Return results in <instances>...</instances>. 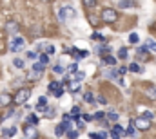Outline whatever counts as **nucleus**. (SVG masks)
I'll return each instance as SVG.
<instances>
[{
	"mask_svg": "<svg viewBox=\"0 0 156 139\" xmlns=\"http://www.w3.org/2000/svg\"><path fill=\"white\" fill-rule=\"evenodd\" d=\"M123 134H125V132H123V128H122L120 125H115V128L111 130V137L113 139H122Z\"/></svg>",
	"mask_w": 156,
	"mask_h": 139,
	"instance_id": "7",
	"label": "nucleus"
},
{
	"mask_svg": "<svg viewBox=\"0 0 156 139\" xmlns=\"http://www.w3.org/2000/svg\"><path fill=\"white\" fill-rule=\"evenodd\" d=\"M11 101H13V98H11L9 94H2V96H0V105H2V107H4V105H9Z\"/></svg>",
	"mask_w": 156,
	"mask_h": 139,
	"instance_id": "12",
	"label": "nucleus"
},
{
	"mask_svg": "<svg viewBox=\"0 0 156 139\" xmlns=\"http://www.w3.org/2000/svg\"><path fill=\"white\" fill-rule=\"evenodd\" d=\"M104 116H105L104 112H96V114H94L93 117H94V119H104Z\"/></svg>",
	"mask_w": 156,
	"mask_h": 139,
	"instance_id": "42",
	"label": "nucleus"
},
{
	"mask_svg": "<svg viewBox=\"0 0 156 139\" xmlns=\"http://www.w3.org/2000/svg\"><path fill=\"white\" fill-rule=\"evenodd\" d=\"M53 72H55V74H62V72H64V67H62V65H55V67H53Z\"/></svg>",
	"mask_w": 156,
	"mask_h": 139,
	"instance_id": "34",
	"label": "nucleus"
},
{
	"mask_svg": "<svg viewBox=\"0 0 156 139\" xmlns=\"http://www.w3.org/2000/svg\"><path fill=\"white\" fill-rule=\"evenodd\" d=\"M118 58H120V60H125V58H127V49H125V47H122V49L118 51Z\"/></svg>",
	"mask_w": 156,
	"mask_h": 139,
	"instance_id": "21",
	"label": "nucleus"
},
{
	"mask_svg": "<svg viewBox=\"0 0 156 139\" xmlns=\"http://www.w3.org/2000/svg\"><path fill=\"white\" fill-rule=\"evenodd\" d=\"M144 117H147V119L151 121V119H153V114H151L149 110H145V112H144Z\"/></svg>",
	"mask_w": 156,
	"mask_h": 139,
	"instance_id": "43",
	"label": "nucleus"
},
{
	"mask_svg": "<svg viewBox=\"0 0 156 139\" xmlns=\"http://www.w3.org/2000/svg\"><path fill=\"white\" fill-rule=\"evenodd\" d=\"M129 70H133V72H142V67H140L138 63H131V65H129Z\"/></svg>",
	"mask_w": 156,
	"mask_h": 139,
	"instance_id": "27",
	"label": "nucleus"
},
{
	"mask_svg": "<svg viewBox=\"0 0 156 139\" xmlns=\"http://www.w3.org/2000/svg\"><path fill=\"white\" fill-rule=\"evenodd\" d=\"M16 134V127H11V128H4L2 130V137H13Z\"/></svg>",
	"mask_w": 156,
	"mask_h": 139,
	"instance_id": "9",
	"label": "nucleus"
},
{
	"mask_svg": "<svg viewBox=\"0 0 156 139\" xmlns=\"http://www.w3.org/2000/svg\"><path fill=\"white\" fill-rule=\"evenodd\" d=\"M144 47H145V49H149V51H153V53H156V42H154V40H147Z\"/></svg>",
	"mask_w": 156,
	"mask_h": 139,
	"instance_id": "14",
	"label": "nucleus"
},
{
	"mask_svg": "<svg viewBox=\"0 0 156 139\" xmlns=\"http://www.w3.org/2000/svg\"><path fill=\"white\" fill-rule=\"evenodd\" d=\"M27 58H31V60H35V58H37V53H33V51H29V53H27Z\"/></svg>",
	"mask_w": 156,
	"mask_h": 139,
	"instance_id": "44",
	"label": "nucleus"
},
{
	"mask_svg": "<svg viewBox=\"0 0 156 139\" xmlns=\"http://www.w3.org/2000/svg\"><path fill=\"white\" fill-rule=\"evenodd\" d=\"M131 123H133L134 128H138V130H149V128H151V121H149L147 117H144V116H140L138 119H133Z\"/></svg>",
	"mask_w": 156,
	"mask_h": 139,
	"instance_id": "3",
	"label": "nucleus"
},
{
	"mask_svg": "<svg viewBox=\"0 0 156 139\" xmlns=\"http://www.w3.org/2000/svg\"><path fill=\"white\" fill-rule=\"evenodd\" d=\"M138 40H140V36L136 35V33H131V35H129V42H131V43H138Z\"/></svg>",
	"mask_w": 156,
	"mask_h": 139,
	"instance_id": "25",
	"label": "nucleus"
},
{
	"mask_svg": "<svg viewBox=\"0 0 156 139\" xmlns=\"http://www.w3.org/2000/svg\"><path fill=\"white\" fill-rule=\"evenodd\" d=\"M60 87H62V83H58V81H53V83H49V90H51V92H56Z\"/></svg>",
	"mask_w": 156,
	"mask_h": 139,
	"instance_id": "18",
	"label": "nucleus"
},
{
	"mask_svg": "<svg viewBox=\"0 0 156 139\" xmlns=\"http://www.w3.org/2000/svg\"><path fill=\"white\" fill-rule=\"evenodd\" d=\"M29 96H31V90H29V89H20V90L13 96V103L15 105H24L29 100Z\"/></svg>",
	"mask_w": 156,
	"mask_h": 139,
	"instance_id": "1",
	"label": "nucleus"
},
{
	"mask_svg": "<svg viewBox=\"0 0 156 139\" xmlns=\"http://www.w3.org/2000/svg\"><path fill=\"white\" fill-rule=\"evenodd\" d=\"M40 63L42 65H47L49 63V56L47 54H40Z\"/></svg>",
	"mask_w": 156,
	"mask_h": 139,
	"instance_id": "28",
	"label": "nucleus"
},
{
	"mask_svg": "<svg viewBox=\"0 0 156 139\" xmlns=\"http://www.w3.org/2000/svg\"><path fill=\"white\" fill-rule=\"evenodd\" d=\"M44 116H45V117H53V116H55V110H53L51 107H47L45 112H44Z\"/></svg>",
	"mask_w": 156,
	"mask_h": 139,
	"instance_id": "29",
	"label": "nucleus"
},
{
	"mask_svg": "<svg viewBox=\"0 0 156 139\" xmlns=\"http://www.w3.org/2000/svg\"><path fill=\"white\" fill-rule=\"evenodd\" d=\"M118 72H120V74H125V72H127V67H122V69L118 70Z\"/></svg>",
	"mask_w": 156,
	"mask_h": 139,
	"instance_id": "46",
	"label": "nucleus"
},
{
	"mask_svg": "<svg viewBox=\"0 0 156 139\" xmlns=\"http://www.w3.org/2000/svg\"><path fill=\"white\" fill-rule=\"evenodd\" d=\"M44 67H45V65H42L40 62H37V63H33V72H38V74H42V72H44Z\"/></svg>",
	"mask_w": 156,
	"mask_h": 139,
	"instance_id": "17",
	"label": "nucleus"
},
{
	"mask_svg": "<svg viewBox=\"0 0 156 139\" xmlns=\"http://www.w3.org/2000/svg\"><path fill=\"white\" fill-rule=\"evenodd\" d=\"M102 62L105 63V65H111V67H115L116 65V60H115V56H102Z\"/></svg>",
	"mask_w": 156,
	"mask_h": 139,
	"instance_id": "10",
	"label": "nucleus"
},
{
	"mask_svg": "<svg viewBox=\"0 0 156 139\" xmlns=\"http://www.w3.org/2000/svg\"><path fill=\"white\" fill-rule=\"evenodd\" d=\"M24 45H26V40L22 36H15L13 42H11V45H9V49H11V53H18V51L24 49Z\"/></svg>",
	"mask_w": 156,
	"mask_h": 139,
	"instance_id": "4",
	"label": "nucleus"
},
{
	"mask_svg": "<svg viewBox=\"0 0 156 139\" xmlns=\"http://www.w3.org/2000/svg\"><path fill=\"white\" fill-rule=\"evenodd\" d=\"M64 132H66V130H64V127H62V125H58V127L55 128V134H56V136H62Z\"/></svg>",
	"mask_w": 156,
	"mask_h": 139,
	"instance_id": "32",
	"label": "nucleus"
},
{
	"mask_svg": "<svg viewBox=\"0 0 156 139\" xmlns=\"http://www.w3.org/2000/svg\"><path fill=\"white\" fill-rule=\"evenodd\" d=\"M149 98L151 100H156V89L153 87V89H149Z\"/></svg>",
	"mask_w": 156,
	"mask_h": 139,
	"instance_id": "39",
	"label": "nucleus"
},
{
	"mask_svg": "<svg viewBox=\"0 0 156 139\" xmlns=\"http://www.w3.org/2000/svg\"><path fill=\"white\" fill-rule=\"evenodd\" d=\"M62 94H64V89H62V87H60V89H58L56 92H53V96H56V98H60Z\"/></svg>",
	"mask_w": 156,
	"mask_h": 139,
	"instance_id": "41",
	"label": "nucleus"
},
{
	"mask_svg": "<svg viewBox=\"0 0 156 139\" xmlns=\"http://www.w3.org/2000/svg\"><path fill=\"white\" fill-rule=\"evenodd\" d=\"M105 76H107V78H116L118 72H116V70H107V72H105Z\"/></svg>",
	"mask_w": 156,
	"mask_h": 139,
	"instance_id": "37",
	"label": "nucleus"
},
{
	"mask_svg": "<svg viewBox=\"0 0 156 139\" xmlns=\"http://www.w3.org/2000/svg\"><path fill=\"white\" fill-rule=\"evenodd\" d=\"M24 136L27 139H37L38 137V130H37V127H33V125H26L24 127Z\"/></svg>",
	"mask_w": 156,
	"mask_h": 139,
	"instance_id": "5",
	"label": "nucleus"
},
{
	"mask_svg": "<svg viewBox=\"0 0 156 139\" xmlns=\"http://www.w3.org/2000/svg\"><path fill=\"white\" fill-rule=\"evenodd\" d=\"M37 123H38V117H37L35 114H29V116H27V125H33V127H35Z\"/></svg>",
	"mask_w": 156,
	"mask_h": 139,
	"instance_id": "16",
	"label": "nucleus"
},
{
	"mask_svg": "<svg viewBox=\"0 0 156 139\" xmlns=\"http://www.w3.org/2000/svg\"><path fill=\"white\" fill-rule=\"evenodd\" d=\"M67 137H69V139H76L78 137V132H76V130H69V132H67Z\"/></svg>",
	"mask_w": 156,
	"mask_h": 139,
	"instance_id": "35",
	"label": "nucleus"
},
{
	"mask_svg": "<svg viewBox=\"0 0 156 139\" xmlns=\"http://www.w3.org/2000/svg\"><path fill=\"white\" fill-rule=\"evenodd\" d=\"M118 117H120V116H118L116 112H109V114H107V119H109V121H113V123L118 121Z\"/></svg>",
	"mask_w": 156,
	"mask_h": 139,
	"instance_id": "24",
	"label": "nucleus"
},
{
	"mask_svg": "<svg viewBox=\"0 0 156 139\" xmlns=\"http://www.w3.org/2000/svg\"><path fill=\"white\" fill-rule=\"evenodd\" d=\"M13 65H15L16 69H24V60H20V58H15V60H13Z\"/></svg>",
	"mask_w": 156,
	"mask_h": 139,
	"instance_id": "20",
	"label": "nucleus"
},
{
	"mask_svg": "<svg viewBox=\"0 0 156 139\" xmlns=\"http://www.w3.org/2000/svg\"><path fill=\"white\" fill-rule=\"evenodd\" d=\"M111 49L107 47V45H102V47H98V54H102V56H107V53H109Z\"/></svg>",
	"mask_w": 156,
	"mask_h": 139,
	"instance_id": "19",
	"label": "nucleus"
},
{
	"mask_svg": "<svg viewBox=\"0 0 156 139\" xmlns=\"http://www.w3.org/2000/svg\"><path fill=\"white\" fill-rule=\"evenodd\" d=\"M53 53H55V47H53V45H45V54L49 56V54H53Z\"/></svg>",
	"mask_w": 156,
	"mask_h": 139,
	"instance_id": "36",
	"label": "nucleus"
},
{
	"mask_svg": "<svg viewBox=\"0 0 156 139\" xmlns=\"http://www.w3.org/2000/svg\"><path fill=\"white\" fill-rule=\"evenodd\" d=\"M134 4L133 2H129V0H120L118 2V7H123V9H129V7H133Z\"/></svg>",
	"mask_w": 156,
	"mask_h": 139,
	"instance_id": "15",
	"label": "nucleus"
},
{
	"mask_svg": "<svg viewBox=\"0 0 156 139\" xmlns=\"http://www.w3.org/2000/svg\"><path fill=\"white\" fill-rule=\"evenodd\" d=\"M67 70H69L71 74H75V72H76V70H78V63H71V65L67 67Z\"/></svg>",
	"mask_w": 156,
	"mask_h": 139,
	"instance_id": "31",
	"label": "nucleus"
},
{
	"mask_svg": "<svg viewBox=\"0 0 156 139\" xmlns=\"http://www.w3.org/2000/svg\"><path fill=\"white\" fill-rule=\"evenodd\" d=\"M38 105H40V107H45V105H47V98H45V96L38 98Z\"/></svg>",
	"mask_w": 156,
	"mask_h": 139,
	"instance_id": "38",
	"label": "nucleus"
},
{
	"mask_svg": "<svg viewBox=\"0 0 156 139\" xmlns=\"http://www.w3.org/2000/svg\"><path fill=\"white\" fill-rule=\"evenodd\" d=\"M89 20H91V24H93V25H98V18H96V16H93V15H91V16H89Z\"/></svg>",
	"mask_w": 156,
	"mask_h": 139,
	"instance_id": "40",
	"label": "nucleus"
},
{
	"mask_svg": "<svg viewBox=\"0 0 156 139\" xmlns=\"http://www.w3.org/2000/svg\"><path fill=\"white\" fill-rule=\"evenodd\" d=\"M91 38H93V40H96V42H98V40H100V42H104V36L100 35V33H93Z\"/></svg>",
	"mask_w": 156,
	"mask_h": 139,
	"instance_id": "33",
	"label": "nucleus"
},
{
	"mask_svg": "<svg viewBox=\"0 0 156 139\" xmlns=\"http://www.w3.org/2000/svg\"><path fill=\"white\" fill-rule=\"evenodd\" d=\"M93 119V116H89V114H83V121H91Z\"/></svg>",
	"mask_w": 156,
	"mask_h": 139,
	"instance_id": "45",
	"label": "nucleus"
},
{
	"mask_svg": "<svg viewBox=\"0 0 156 139\" xmlns=\"http://www.w3.org/2000/svg\"><path fill=\"white\" fill-rule=\"evenodd\" d=\"M83 101H85V103H93V101H94L93 94H91V92H85V94H83Z\"/></svg>",
	"mask_w": 156,
	"mask_h": 139,
	"instance_id": "22",
	"label": "nucleus"
},
{
	"mask_svg": "<svg viewBox=\"0 0 156 139\" xmlns=\"http://www.w3.org/2000/svg\"><path fill=\"white\" fill-rule=\"evenodd\" d=\"M58 16H60V20H66L67 16H75V11H73L71 7H62V9H60V15H58Z\"/></svg>",
	"mask_w": 156,
	"mask_h": 139,
	"instance_id": "6",
	"label": "nucleus"
},
{
	"mask_svg": "<svg viewBox=\"0 0 156 139\" xmlns=\"http://www.w3.org/2000/svg\"><path fill=\"white\" fill-rule=\"evenodd\" d=\"M82 2H83L85 7H94L96 5V0H82Z\"/></svg>",
	"mask_w": 156,
	"mask_h": 139,
	"instance_id": "30",
	"label": "nucleus"
},
{
	"mask_svg": "<svg viewBox=\"0 0 156 139\" xmlns=\"http://www.w3.org/2000/svg\"><path fill=\"white\" fill-rule=\"evenodd\" d=\"M71 80H75V81H78V83H80L82 80H85V72H82V70H76V72L73 74V78H71Z\"/></svg>",
	"mask_w": 156,
	"mask_h": 139,
	"instance_id": "13",
	"label": "nucleus"
},
{
	"mask_svg": "<svg viewBox=\"0 0 156 139\" xmlns=\"http://www.w3.org/2000/svg\"><path fill=\"white\" fill-rule=\"evenodd\" d=\"M67 89H69L71 92H78V90H80V83L75 81V80H71V81H69V85H67Z\"/></svg>",
	"mask_w": 156,
	"mask_h": 139,
	"instance_id": "11",
	"label": "nucleus"
},
{
	"mask_svg": "<svg viewBox=\"0 0 156 139\" xmlns=\"http://www.w3.org/2000/svg\"><path fill=\"white\" fill-rule=\"evenodd\" d=\"M16 29H18V25H16L15 22H9V24H7V31H9V33H15Z\"/></svg>",
	"mask_w": 156,
	"mask_h": 139,
	"instance_id": "26",
	"label": "nucleus"
},
{
	"mask_svg": "<svg viewBox=\"0 0 156 139\" xmlns=\"http://www.w3.org/2000/svg\"><path fill=\"white\" fill-rule=\"evenodd\" d=\"M125 134H127V136H134V134H136V128H134V125H133V123H131V125L127 127V130H125Z\"/></svg>",
	"mask_w": 156,
	"mask_h": 139,
	"instance_id": "23",
	"label": "nucleus"
},
{
	"mask_svg": "<svg viewBox=\"0 0 156 139\" xmlns=\"http://www.w3.org/2000/svg\"><path fill=\"white\" fill-rule=\"evenodd\" d=\"M136 56H138V60H144V62H147V60H149V54H147V49H145V47L138 49Z\"/></svg>",
	"mask_w": 156,
	"mask_h": 139,
	"instance_id": "8",
	"label": "nucleus"
},
{
	"mask_svg": "<svg viewBox=\"0 0 156 139\" xmlns=\"http://www.w3.org/2000/svg\"><path fill=\"white\" fill-rule=\"evenodd\" d=\"M118 15L115 9H109V7H105L104 11H102V22H105V24H113V22H116Z\"/></svg>",
	"mask_w": 156,
	"mask_h": 139,
	"instance_id": "2",
	"label": "nucleus"
},
{
	"mask_svg": "<svg viewBox=\"0 0 156 139\" xmlns=\"http://www.w3.org/2000/svg\"><path fill=\"white\" fill-rule=\"evenodd\" d=\"M0 121H2V117H0Z\"/></svg>",
	"mask_w": 156,
	"mask_h": 139,
	"instance_id": "47",
	"label": "nucleus"
}]
</instances>
